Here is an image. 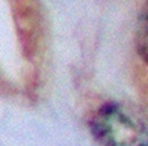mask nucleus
<instances>
[{
    "instance_id": "f257e3e1",
    "label": "nucleus",
    "mask_w": 148,
    "mask_h": 146,
    "mask_svg": "<svg viewBox=\"0 0 148 146\" xmlns=\"http://www.w3.org/2000/svg\"><path fill=\"white\" fill-rule=\"evenodd\" d=\"M90 128L102 146H148V128L115 103L103 106L95 115Z\"/></svg>"
},
{
    "instance_id": "f03ea898",
    "label": "nucleus",
    "mask_w": 148,
    "mask_h": 146,
    "mask_svg": "<svg viewBox=\"0 0 148 146\" xmlns=\"http://www.w3.org/2000/svg\"><path fill=\"white\" fill-rule=\"evenodd\" d=\"M135 41L139 55L145 63H148V4L144 7L138 21Z\"/></svg>"
}]
</instances>
